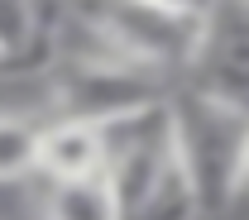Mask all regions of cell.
I'll return each instance as SVG.
<instances>
[{"instance_id": "5", "label": "cell", "mask_w": 249, "mask_h": 220, "mask_svg": "<svg viewBox=\"0 0 249 220\" xmlns=\"http://www.w3.org/2000/svg\"><path fill=\"white\" fill-rule=\"evenodd\" d=\"M43 220H124L115 206V191L106 182V172L77 177V182H43Z\"/></svg>"}, {"instance_id": "6", "label": "cell", "mask_w": 249, "mask_h": 220, "mask_svg": "<svg viewBox=\"0 0 249 220\" xmlns=\"http://www.w3.org/2000/svg\"><path fill=\"white\" fill-rule=\"evenodd\" d=\"M38 139H43L38 120L0 110V182H19L38 172Z\"/></svg>"}, {"instance_id": "1", "label": "cell", "mask_w": 249, "mask_h": 220, "mask_svg": "<svg viewBox=\"0 0 249 220\" xmlns=\"http://www.w3.org/2000/svg\"><path fill=\"white\" fill-rule=\"evenodd\" d=\"M173 134L182 168L196 187L201 216L220 211L235 191H245V163H249V110L201 91L173 96Z\"/></svg>"}, {"instance_id": "9", "label": "cell", "mask_w": 249, "mask_h": 220, "mask_svg": "<svg viewBox=\"0 0 249 220\" xmlns=\"http://www.w3.org/2000/svg\"><path fill=\"white\" fill-rule=\"evenodd\" d=\"M245 191H249V163H245Z\"/></svg>"}, {"instance_id": "3", "label": "cell", "mask_w": 249, "mask_h": 220, "mask_svg": "<svg viewBox=\"0 0 249 220\" xmlns=\"http://www.w3.org/2000/svg\"><path fill=\"white\" fill-rule=\"evenodd\" d=\"M62 115H77V120H120L129 110H144L154 101H168L163 91V72H149L139 63H96V67H62Z\"/></svg>"}, {"instance_id": "7", "label": "cell", "mask_w": 249, "mask_h": 220, "mask_svg": "<svg viewBox=\"0 0 249 220\" xmlns=\"http://www.w3.org/2000/svg\"><path fill=\"white\" fill-rule=\"evenodd\" d=\"M38 24V0H0V58L19 63L29 48H38L43 38Z\"/></svg>"}, {"instance_id": "10", "label": "cell", "mask_w": 249, "mask_h": 220, "mask_svg": "<svg viewBox=\"0 0 249 220\" xmlns=\"http://www.w3.org/2000/svg\"><path fill=\"white\" fill-rule=\"evenodd\" d=\"M5 67H10V63H5V58H0V72H5Z\"/></svg>"}, {"instance_id": "2", "label": "cell", "mask_w": 249, "mask_h": 220, "mask_svg": "<svg viewBox=\"0 0 249 220\" xmlns=\"http://www.w3.org/2000/svg\"><path fill=\"white\" fill-rule=\"evenodd\" d=\"M87 15L115 38V48L129 63L149 72L192 67L206 38V15L168 10L154 0H87Z\"/></svg>"}, {"instance_id": "8", "label": "cell", "mask_w": 249, "mask_h": 220, "mask_svg": "<svg viewBox=\"0 0 249 220\" xmlns=\"http://www.w3.org/2000/svg\"><path fill=\"white\" fill-rule=\"evenodd\" d=\"M154 5H168V10H187V15H211L216 0H154Z\"/></svg>"}, {"instance_id": "4", "label": "cell", "mask_w": 249, "mask_h": 220, "mask_svg": "<svg viewBox=\"0 0 249 220\" xmlns=\"http://www.w3.org/2000/svg\"><path fill=\"white\" fill-rule=\"evenodd\" d=\"M38 172H43V182H77V177L106 172L101 125L77 120V115L48 120L43 125V139H38Z\"/></svg>"}]
</instances>
